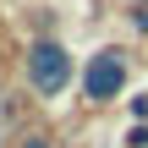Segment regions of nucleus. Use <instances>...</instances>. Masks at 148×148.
<instances>
[{
	"instance_id": "3",
	"label": "nucleus",
	"mask_w": 148,
	"mask_h": 148,
	"mask_svg": "<svg viewBox=\"0 0 148 148\" xmlns=\"http://www.w3.org/2000/svg\"><path fill=\"white\" fill-rule=\"evenodd\" d=\"M16 148H49V137H44V132H22V137H16Z\"/></svg>"
},
{
	"instance_id": "4",
	"label": "nucleus",
	"mask_w": 148,
	"mask_h": 148,
	"mask_svg": "<svg viewBox=\"0 0 148 148\" xmlns=\"http://www.w3.org/2000/svg\"><path fill=\"white\" fill-rule=\"evenodd\" d=\"M132 115H137V121H148V93H132Z\"/></svg>"
},
{
	"instance_id": "6",
	"label": "nucleus",
	"mask_w": 148,
	"mask_h": 148,
	"mask_svg": "<svg viewBox=\"0 0 148 148\" xmlns=\"http://www.w3.org/2000/svg\"><path fill=\"white\" fill-rule=\"evenodd\" d=\"M137 33H148V5H143V11H137Z\"/></svg>"
},
{
	"instance_id": "5",
	"label": "nucleus",
	"mask_w": 148,
	"mask_h": 148,
	"mask_svg": "<svg viewBox=\"0 0 148 148\" xmlns=\"http://www.w3.org/2000/svg\"><path fill=\"white\" fill-rule=\"evenodd\" d=\"M132 148H148V126H132V137H126Z\"/></svg>"
},
{
	"instance_id": "1",
	"label": "nucleus",
	"mask_w": 148,
	"mask_h": 148,
	"mask_svg": "<svg viewBox=\"0 0 148 148\" xmlns=\"http://www.w3.org/2000/svg\"><path fill=\"white\" fill-rule=\"evenodd\" d=\"M22 66H27V88H33L38 99H60V93L71 88V77H77V66H71V49H66L60 38H49V33L27 38V55H22Z\"/></svg>"
},
{
	"instance_id": "2",
	"label": "nucleus",
	"mask_w": 148,
	"mask_h": 148,
	"mask_svg": "<svg viewBox=\"0 0 148 148\" xmlns=\"http://www.w3.org/2000/svg\"><path fill=\"white\" fill-rule=\"evenodd\" d=\"M126 49H115V44H104V49H93V60L82 66V99L88 104H115V93L126 88Z\"/></svg>"
}]
</instances>
